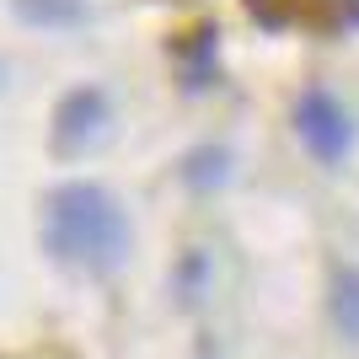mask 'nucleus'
Returning a JSON list of instances; mask_svg holds the SVG:
<instances>
[{"instance_id": "nucleus-6", "label": "nucleus", "mask_w": 359, "mask_h": 359, "mask_svg": "<svg viewBox=\"0 0 359 359\" xmlns=\"http://www.w3.org/2000/svg\"><path fill=\"white\" fill-rule=\"evenodd\" d=\"M16 16L32 27H70L86 16V0H16Z\"/></svg>"}, {"instance_id": "nucleus-2", "label": "nucleus", "mask_w": 359, "mask_h": 359, "mask_svg": "<svg viewBox=\"0 0 359 359\" xmlns=\"http://www.w3.org/2000/svg\"><path fill=\"white\" fill-rule=\"evenodd\" d=\"M295 129H300V140H306V150H311V156H322V161H344L348 140H354L348 113L338 107V97H332V91H322V86L300 97Z\"/></svg>"}, {"instance_id": "nucleus-3", "label": "nucleus", "mask_w": 359, "mask_h": 359, "mask_svg": "<svg viewBox=\"0 0 359 359\" xmlns=\"http://www.w3.org/2000/svg\"><path fill=\"white\" fill-rule=\"evenodd\" d=\"M247 11L252 22L263 27H344L348 11H354V0H247Z\"/></svg>"}, {"instance_id": "nucleus-5", "label": "nucleus", "mask_w": 359, "mask_h": 359, "mask_svg": "<svg viewBox=\"0 0 359 359\" xmlns=\"http://www.w3.org/2000/svg\"><path fill=\"white\" fill-rule=\"evenodd\" d=\"M332 322L348 344H359V269L332 273Z\"/></svg>"}, {"instance_id": "nucleus-4", "label": "nucleus", "mask_w": 359, "mask_h": 359, "mask_svg": "<svg viewBox=\"0 0 359 359\" xmlns=\"http://www.w3.org/2000/svg\"><path fill=\"white\" fill-rule=\"evenodd\" d=\"M102 123H107L102 91H70L60 102V113H54V150L60 156H81L91 140L102 135Z\"/></svg>"}, {"instance_id": "nucleus-1", "label": "nucleus", "mask_w": 359, "mask_h": 359, "mask_svg": "<svg viewBox=\"0 0 359 359\" xmlns=\"http://www.w3.org/2000/svg\"><path fill=\"white\" fill-rule=\"evenodd\" d=\"M43 241L48 252L86 273H113L129 257V220L118 198L97 182H65L48 194L43 210Z\"/></svg>"}]
</instances>
